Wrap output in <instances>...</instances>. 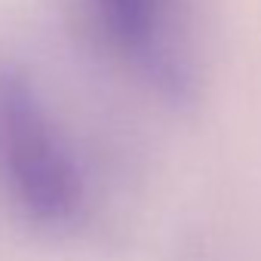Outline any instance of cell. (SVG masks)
I'll return each mask as SVG.
<instances>
[{
	"mask_svg": "<svg viewBox=\"0 0 261 261\" xmlns=\"http://www.w3.org/2000/svg\"><path fill=\"white\" fill-rule=\"evenodd\" d=\"M0 194L40 230L86 218L92 178L74 129L34 65L0 56Z\"/></svg>",
	"mask_w": 261,
	"mask_h": 261,
	"instance_id": "6da1fadb",
	"label": "cell"
},
{
	"mask_svg": "<svg viewBox=\"0 0 261 261\" xmlns=\"http://www.w3.org/2000/svg\"><path fill=\"white\" fill-rule=\"evenodd\" d=\"M98 56L148 98L185 108L203 83L197 0H74Z\"/></svg>",
	"mask_w": 261,
	"mask_h": 261,
	"instance_id": "7a4b0ae2",
	"label": "cell"
}]
</instances>
